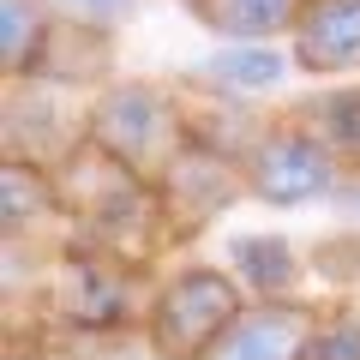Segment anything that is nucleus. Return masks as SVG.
<instances>
[{
    "instance_id": "obj_4",
    "label": "nucleus",
    "mask_w": 360,
    "mask_h": 360,
    "mask_svg": "<svg viewBox=\"0 0 360 360\" xmlns=\"http://www.w3.org/2000/svg\"><path fill=\"white\" fill-rule=\"evenodd\" d=\"M312 330H319V307L295 295H258L229 319L205 360H307Z\"/></svg>"
},
{
    "instance_id": "obj_12",
    "label": "nucleus",
    "mask_w": 360,
    "mask_h": 360,
    "mask_svg": "<svg viewBox=\"0 0 360 360\" xmlns=\"http://www.w3.org/2000/svg\"><path fill=\"white\" fill-rule=\"evenodd\" d=\"M319 108V139L330 144L336 156H360V90H336V96H324V103H312Z\"/></svg>"
},
{
    "instance_id": "obj_1",
    "label": "nucleus",
    "mask_w": 360,
    "mask_h": 360,
    "mask_svg": "<svg viewBox=\"0 0 360 360\" xmlns=\"http://www.w3.org/2000/svg\"><path fill=\"white\" fill-rule=\"evenodd\" d=\"M84 139L96 150H108L115 162H127L132 174H144L150 186H162L168 162L186 144V115L156 84H115L96 96V108L84 120Z\"/></svg>"
},
{
    "instance_id": "obj_2",
    "label": "nucleus",
    "mask_w": 360,
    "mask_h": 360,
    "mask_svg": "<svg viewBox=\"0 0 360 360\" xmlns=\"http://www.w3.org/2000/svg\"><path fill=\"white\" fill-rule=\"evenodd\" d=\"M240 283L229 270H210V264H193L168 276L162 295L150 300V324H144V348L156 360H205L210 342L229 330V319L240 312Z\"/></svg>"
},
{
    "instance_id": "obj_7",
    "label": "nucleus",
    "mask_w": 360,
    "mask_h": 360,
    "mask_svg": "<svg viewBox=\"0 0 360 360\" xmlns=\"http://www.w3.org/2000/svg\"><path fill=\"white\" fill-rule=\"evenodd\" d=\"M193 6L229 42H264L276 30H295L307 13V0H193Z\"/></svg>"
},
{
    "instance_id": "obj_14",
    "label": "nucleus",
    "mask_w": 360,
    "mask_h": 360,
    "mask_svg": "<svg viewBox=\"0 0 360 360\" xmlns=\"http://www.w3.org/2000/svg\"><path fill=\"white\" fill-rule=\"evenodd\" d=\"M54 18H72V25H90V30H115L132 18L139 0H49Z\"/></svg>"
},
{
    "instance_id": "obj_13",
    "label": "nucleus",
    "mask_w": 360,
    "mask_h": 360,
    "mask_svg": "<svg viewBox=\"0 0 360 360\" xmlns=\"http://www.w3.org/2000/svg\"><path fill=\"white\" fill-rule=\"evenodd\" d=\"M307 360H360V307H324Z\"/></svg>"
},
{
    "instance_id": "obj_11",
    "label": "nucleus",
    "mask_w": 360,
    "mask_h": 360,
    "mask_svg": "<svg viewBox=\"0 0 360 360\" xmlns=\"http://www.w3.org/2000/svg\"><path fill=\"white\" fill-rule=\"evenodd\" d=\"M288 60L276 49H258V42H229V49L210 60V78L229 90H270V84H283Z\"/></svg>"
},
{
    "instance_id": "obj_3",
    "label": "nucleus",
    "mask_w": 360,
    "mask_h": 360,
    "mask_svg": "<svg viewBox=\"0 0 360 360\" xmlns=\"http://www.w3.org/2000/svg\"><path fill=\"white\" fill-rule=\"evenodd\" d=\"M240 174H246V193L258 205H312L336 186V150L307 127H276V132H258L252 150L240 156Z\"/></svg>"
},
{
    "instance_id": "obj_5",
    "label": "nucleus",
    "mask_w": 360,
    "mask_h": 360,
    "mask_svg": "<svg viewBox=\"0 0 360 360\" xmlns=\"http://www.w3.org/2000/svg\"><path fill=\"white\" fill-rule=\"evenodd\" d=\"M49 307L72 330H120L132 312L127 270L96 258V252H66L49 276Z\"/></svg>"
},
{
    "instance_id": "obj_15",
    "label": "nucleus",
    "mask_w": 360,
    "mask_h": 360,
    "mask_svg": "<svg viewBox=\"0 0 360 360\" xmlns=\"http://www.w3.org/2000/svg\"><path fill=\"white\" fill-rule=\"evenodd\" d=\"M13 360H60V354H42V348H37V354H25V348H18V354Z\"/></svg>"
},
{
    "instance_id": "obj_8",
    "label": "nucleus",
    "mask_w": 360,
    "mask_h": 360,
    "mask_svg": "<svg viewBox=\"0 0 360 360\" xmlns=\"http://www.w3.org/2000/svg\"><path fill=\"white\" fill-rule=\"evenodd\" d=\"M49 37H54L49 0H0V60H6V78L42 72Z\"/></svg>"
},
{
    "instance_id": "obj_6",
    "label": "nucleus",
    "mask_w": 360,
    "mask_h": 360,
    "mask_svg": "<svg viewBox=\"0 0 360 360\" xmlns=\"http://www.w3.org/2000/svg\"><path fill=\"white\" fill-rule=\"evenodd\" d=\"M295 60L307 72H354L360 66V0H307L295 25Z\"/></svg>"
},
{
    "instance_id": "obj_9",
    "label": "nucleus",
    "mask_w": 360,
    "mask_h": 360,
    "mask_svg": "<svg viewBox=\"0 0 360 360\" xmlns=\"http://www.w3.org/2000/svg\"><path fill=\"white\" fill-rule=\"evenodd\" d=\"M229 264H234V276H240L252 295H295V283H300L295 246L276 240V234H240V240L229 246Z\"/></svg>"
},
{
    "instance_id": "obj_10",
    "label": "nucleus",
    "mask_w": 360,
    "mask_h": 360,
    "mask_svg": "<svg viewBox=\"0 0 360 360\" xmlns=\"http://www.w3.org/2000/svg\"><path fill=\"white\" fill-rule=\"evenodd\" d=\"M0 186H6V234H18L25 222L49 217V210L60 205V180H54V168L30 162V156H6Z\"/></svg>"
}]
</instances>
